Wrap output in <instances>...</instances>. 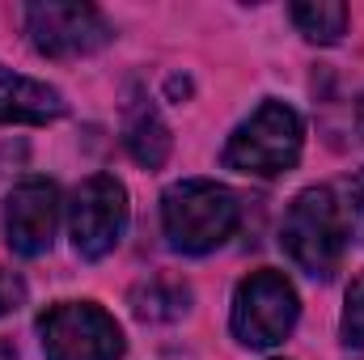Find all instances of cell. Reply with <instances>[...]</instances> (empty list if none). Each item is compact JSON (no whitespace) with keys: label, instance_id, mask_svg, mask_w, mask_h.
I'll list each match as a JSON object with an SVG mask.
<instances>
[{"label":"cell","instance_id":"obj_14","mask_svg":"<svg viewBox=\"0 0 364 360\" xmlns=\"http://www.w3.org/2000/svg\"><path fill=\"white\" fill-rule=\"evenodd\" d=\"M21 301H26V284H21L13 271H0V318L13 314Z\"/></svg>","mask_w":364,"mask_h":360},{"label":"cell","instance_id":"obj_12","mask_svg":"<svg viewBox=\"0 0 364 360\" xmlns=\"http://www.w3.org/2000/svg\"><path fill=\"white\" fill-rule=\"evenodd\" d=\"M292 21L309 43L331 47V43H339L348 34V4H339V0H305V4H292Z\"/></svg>","mask_w":364,"mask_h":360},{"label":"cell","instance_id":"obj_4","mask_svg":"<svg viewBox=\"0 0 364 360\" xmlns=\"http://www.w3.org/2000/svg\"><path fill=\"white\" fill-rule=\"evenodd\" d=\"M301 318L296 288L279 271H250L233 292V335L246 348H275L292 335Z\"/></svg>","mask_w":364,"mask_h":360},{"label":"cell","instance_id":"obj_11","mask_svg":"<svg viewBox=\"0 0 364 360\" xmlns=\"http://www.w3.org/2000/svg\"><path fill=\"white\" fill-rule=\"evenodd\" d=\"M191 305V288L170 275H149L132 288V309L140 322H174Z\"/></svg>","mask_w":364,"mask_h":360},{"label":"cell","instance_id":"obj_16","mask_svg":"<svg viewBox=\"0 0 364 360\" xmlns=\"http://www.w3.org/2000/svg\"><path fill=\"white\" fill-rule=\"evenodd\" d=\"M356 123H360V136H364V97H360V106H356Z\"/></svg>","mask_w":364,"mask_h":360},{"label":"cell","instance_id":"obj_9","mask_svg":"<svg viewBox=\"0 0 364 360\" xmlns=\"http://www.w3.org/2000/svg\"><path fill=\"white\" fill-rule=\"evenodd\" d=\"M64 115V97L47 81L9 73L0 64V123H51Z\"/></svg>","mask_w":364,"mask_h":360},{"label":"cell","instance_id":"obj_13","mask_svg":"<svg viewBox=\"0 0 364 360\" xmlns=\"http://www.w3.org/2000/svg\"><path fill=\"white\" fill-rule=\"evenodd\" d=\"M343 339L364 352V275L352 280L348 288V309H343Z\"/></svg>","mask_w":364,"mask_h":360},{"label":"cell","instance_id":"obj_15","mask_svg":"<svg viewBox=\"0 0 364 360\" xmlns=\"http://www.w3.org/2000/svg\"><path fill=\"white\" fill-rule=\"evenodd\" d=\"M348 212L364 221V170L356 174V179H352V208H348Z\"/></svg>","mask_w":364,"mask_h":360},{"label":"cell","instance_id":"obj_6","mask_svg":"<svg viewBox=\"0 0 364 360\" xmlns=\"http://www.w3.org/2000/svg\"><path fill=\"white\" fill-rule=\"evenodd\" d=\"M127 229V191L110 174H93L73 191L68 233L81 259H106Z\"/></svg>","mask_w":364,"mask_h":360},{"label":"cell","instance_id":"obj_1","mask_svg":"<svg viewBox=\"0 0 364 360\" xmlns=\"http://www.w3.org/2000/svg\"><path fill=\"white\" fill-rule=\"evenodd\" d=\"M348 238H352V212L339 203V195L331 186L301 191L284 216V229H279L284 255L309 280H331L339 271Z\"/></svg>","mask_w":364,"mask_h":360},{"label":"cell","instance_id":"obj_3","mask_svg":"<svg viewBox=\"0 0 364 360\" xmlns=\"http://www.w3.org/2000/svg\"><path fill=\"white\" fill-rule=\"evenodd\" d=\"M305 144V123L288 102L267 97L246 123H237V132L225 144V166L237 174H255V179H275L288 174L301 157Z\"/></svg>","mask_w":364,"mask_h":360},{"label":"cell","instance_id":"obj_8","mask_svg":"<svg viewBox=\"0 0 364 360\" xmlns=\"http://www.w3.org/2000/svg\"><path fill=\"white\" fill-rule=\"evenodd\" d=\"M60 225V186L47 179H26L21 186L9 191L4 199V238L13 246V255L21 259H38L51 250Z\"/></svg>","mask_w":364,"mask_h":360},{"label":"cell","instance_id":"obj_7","mask_svg":"<svg viewBox=\"0 0 364 360\" xmlns=\"http://www.w3.org/2000/svg\"><path fill=\"white\" fill-rule=\"evenodd\" d=\"M26 30H30V43L51 60L90 55V51L110 43V26L93 4H55V0L30 4Z\"/></svg>","mask_w":364,"mask_h":360},{"label":"cell","instance_id":"obj_10","mask_svg":"<svg viewBox=\"0 0 364 360\" xmlns=\"http://www.w3.org/2000/svg\"><path fill=\"white\" fill-rule=\"evenodd\" d=\"M123 144H127V153H132L144 170L166 166L174 136H170L161 110H157L149 97H136V102L127 106V115H123Z\"/></svg>","mask_w":364,"mask_h":360},{"label":"cell","instance_id":"obj_2","mask_svg":"<svg viewBox=\"0 0 364 360\" xmlns=\"http://www.w3.org/2000/svg\"><path fill=\"white\" fill-rule=\"evenodd\" d=\"M161 225L174 250L208 255L237 233L242 199L212 179H182L161 195Z\"/></svg>","mask_w":364,"mask_h":360},{"label":"cell","instance_id":"obj_5","mask_svg":"<svg viewBox=\"0 0 364 360\" xmlns=\"http://www.w3.org/2000/svg\"><path fill=\"white\" fill-rule=\"evenodd\" d=\"M47 360H119L123 331L119 322L93 301H60L47 305L38 318Z\"/></svg>","mask_w":364,"mask_h":360}]
</instances>
